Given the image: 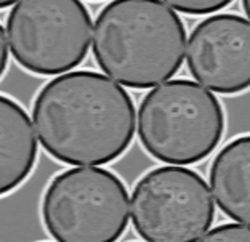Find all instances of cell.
Listing matches in <instances>:
<instances>
[{
	"instance_id": "cell-1",
	"label": "cell",
	"mask_w": 250,
	"mask_h": 242,
	"mask_svg": "<svg viewBox=\"0 0 250 242\" xmlns=\"http://www.w3.org/2000/svg\"><path fill=\"white\" fill-rule=\"evenodd\" d=\"M32 122L42 148L74 167L104 165L132 144V97L95 71H72L45 83L34 100Z\"/></svg>"
},
{
	"instance_id": "cell-2",
	"label": "cell",
	"mask_w": 250,
	"mask_h": 242,
	"mask_svg": "<svg viewBox=\"0 0 250 242\" xmlns=\"http://www.w3.org/2000/svg\"><path fill=\"white\" fill-rule=\"evenodd\" d=\"M93 56L104 74L128 88L170 81L183 66L186 29L180 16L157 0H116L98 15Z\"/></svg>"
},
{
	"instance_id": "cell-3",
	"label": "cell",
	"mask_w": 250,
	"mask_h": 242,
	"mask_svg": "<svg viewBox=\"0 0 250 242\" xmlns=\"http://www.w3.org/2000/svg\"><path fill=\"white\" fill-rule=\"evenodd\" d=\"M223 133L220 100L186 79L161 83L140 104V141L147 154L166 164L189 165L207 159Z\"/></svg>"
},
{
	"instance_id": "cell-4",
	"label": "cell",
	"mask_w": 250,
	"mask_h": 242,
	"mask_svg": "<svg viewBox=\"0 0 250 242\" xmlns=\"http://www.w3.org/2000/svg\"><path fill=\"white\" fill-rule=\"evenodd\" d=\"M128 191L101 167L58 173L43 193L42 220L58 242H114L128 224Z\"/></svg>"
},
{
	"instance_id": "cell-5",
	"label": "cell",
	"mask_w": 250,
	"mask_h": 242,
	"mask_svg": "<svg viewBox=\"0 0 250 242\" xmlns=\"http://www.w3.org/2000/svg\"><path fill=\"white\" fill-rule=\"evenodd\" d=\"M10 52L26 71L61 76L85 60L93 27L79 0H21L7 18Z\"/></svg>"
},
{
	"instance_id": "cell-6",
	"label": "cell",
	"mask_w": 250,
	"mask_h": 242,
	"mask_svg": "<svg viewBox=\"0 0 250 242\" xmlns=\"http://www.w3.org/2000/svg\"><path fill=\"white\" fill-rule=\"evenodd\" d=\"M130 213L136 234L146 242H196L212 226L215 204L197 172L164 165L138 180Z\"/></svg>"
},
{
	"instance_id": "cell-7",
	"label": "cell",
	"mask_w": 250,
	"mask_h": 242,
	"mask_svg": "<svg viewBox=\"0 0 250 242\" xmlns=\"http://www.w3.org/2000/svg\"><path fill=\"white\" fill-rule=\"evenodd\" d=\"M186 63L204 88L237 95L250 85V22L223 13L201 21L186 42Z\"/></svg>"
},
{
	"instance_id": "cell-8",
	"label": "cell",
	"mask_w": 250,
	"mask_h": 242,
	"mask_svg": "<svg viewBox=\"0 0 250 242\" xmlns=\"http://www.w3.org/2000/svg\"><path fill=\"white\" fill-rule=\"evenodd\" d=\"M36 159L34 122L16 101L0 97V194H8L24 183Z\"/></svg>"
},
{
	"instance_id": "cell-9",
	"label": "cell",
	"mask_w": 250,
	"mask_h": 242,
	"mask_svg": "<svg viewBox=\"0 0 250 242\" xmlns=\"http://www.w3.org/2000/svg\"><path fill=\"white\" fill-rule=\"evenodd\" d=\"M210 188L218 207L232 220L250 224V138L228 143L210 167Z\"/></svg>"
},
{
	"instance_id": "cell-10",
	"label": "cell",
	"mask_w": 250,
	"mask_h": 242,
	"mask_svg": "<svg viewBox=\"0 0 250 242\" xmlns=\"http://www.w3.org/2000/svg\"><path fill=\"white\" fill-rule=\"evenodd\" d=\"M250 228L244 223H226L207 231L199 238V242H249Z\"/></svg>"
},
{
	"instance_id": "cell-11",
	"label": "cell",
	"mask_w": 250,
	"mask_h": 242,
	"mask_svg": "<svg viewBox=\"0 0 250 242\" xmlns=\"http://www.w3.org/2000/svg\"><path fill=\"white\" fill-rule=\"evenodd\" d=\"M164 3L186 15H208L228 7L231 0H166Z\"/></svg>"
},
{
	"instance_id": "cell-12",
	"label": "cell",
	"mask_w": 250,
	"mask_h": 242,
	"mask_svg": "<svg viewBox=\"0 0 250 242\" xmlns=\"http://www.w3.org/2000/svg\"><path fill=\"white\" fill-rule=\"evenodd\" d=\"M8 52H10V42L7 36V29L0 27V56H2V64H0V74H5L8 66Z\"/></svg>"
},
{
	"instance_id": "cell-13",
	"label": "cell",
	"mask_w": 250,
	"mask_h": 242,
	"mask_svg": "<svg viewBox=\"0 0 250 242\" xmlns=\"http://www.w3.org/2000/svg\"><path fill=\"white\" fill-rule=\"evenodd\" d=\"M11 5L15 7L16 3H13V2H2V3H0V8H7V7H11Z\"/></svg>"
},
{
	"instance_id": "cell-14",
	"label": "cell",
	"mask_w": 250,
	"mask_h": 242,
	"mask_svg": "<svg viewBox=\"0 0 250 242\" xmlns=\"http://www.w3.org/2000/svg\"><path fill=\"white\" fill-rule=\"evenodd\" d=\"M242 7H244V11H246V15L249 16V2H247V0H244V2H242Z\"/></svg>"
}]
</instances>
